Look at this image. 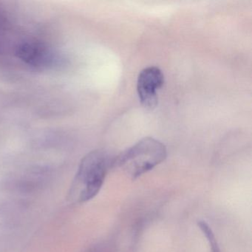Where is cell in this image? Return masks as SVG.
Here are the masks:
<instances>
[{
  "label": "cell",
  "instance_id": "277c9868",
  "mask_svg": "<svg viewBox=\"0 0 252 252\" xmlns=\"http://www.w3.org/2000/svg\"><path fill=\"white\" fill-rule=\"evenodd\" d=\"M17 54L21 60L32 65H40L47 60L45 48L39 44H23L17 48Z\"/></svg>",
  "mask_w": 252,
  "mask_h": 252
},
{
  "label": "cell",
  "instance_id": "3957f363",
  "mask_svg": "<svg viewBox=\"0 0 252 252\" xmlns=\"http://www.w3.org/2000/svg\"><path fill=\"white\" fill-rule=\"evenodd\" d=\"M164 83V76L157 67H148L141 70L137 81V91L141 104L152 110L158 104V91Z\"/></svg>",
  "mask_w": 252,
  "mask_h": 252
},
{
  "label": "cell",
  "instance_id": "6da1fadb",
  "mask_svg": "<svg viewBox=\"0 0 252 252\" xmlns=\"http://www.w3.org/2000/svg\"><path fill=\"white\" fill-rule=\"evenodd\" d=\"M113 160L105 150H94L85 156L72 183L69 199L82 203L95 197L102 187L109 169L113 166Z\"/></svg>",
  "mask_w": 252,
  "mask_h": 252
},
{
  "label": "cell",
  "instance_id": "5b68a950",
  "mask_svg": "<svg viewBox=\"0 0 252 252\" xmlns=\"http://www.w3.org/2000/svg\"><path fill=\"white\" fill-rule=\"evenodd\" d=\"M197 225L207 239L209 248H210V252H220L216 237H215V234L211 228L210 225L204 220L198 221Z\"/></svg>",
  "mask_w": 252,
  "mask_h": 252
},
{
  "label": "cell",
  "instance_id": "7a4b0ae2",
  "mask_svg": "<svg viewBox=\"0 0 252 252\" xmlns=\"http://www.w3.org/2000/svg\"><path fill=\"white\" fill-rule=\"evenodd\" d=\"M166 156L167 151L163 143L147 137L115 158L113 166L135 180L164 161Z\"/></svg>",
  "mask_w": 252,
  "mask_h": 252
}]
</instances>
